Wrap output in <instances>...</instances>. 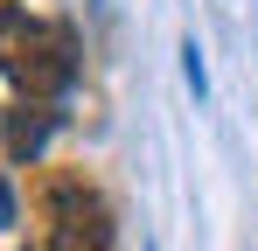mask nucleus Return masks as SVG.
I'll use <instances>...</instances> for the list:
<instances>
[{
  "mask_svg": "<svg viewBox=\"0 0 258 251\" xmlns=\"http://www.w3.org/2000/svg\"><path fill=\"white\" fill-rule=\"evenodd\" d=\"M56 133V112H42V105H21L14 119H7V154L21 161V154H42V140Z\"/></svg>",
  "mask_w": 258,
  "mask_h": 251,
  "instance_id": "7ed1b4c3",
  "label": "nucleus"
},
{
  "mask_svg": "<svg viewBox=\"0 0 258 251\" xmlns=\"http://www.w3.org/2000/svg\"><path fill=\"white\" fill-rule=\"evenodd\" d=\"M49 251H112V209L84 181L49 189Z\"/></svg>",
  "mask_w": 258,
  "mask_h": 251,
  "instance_id": "f03ea898",
  "label": "nucleus"
},
{
  "mask_svg": "<svg viewBox=\"0 0 258 251\" xmlns=\"http://www.w3.org/2000/svg\"><path fill=\"white\" fill-rule=\"evenodd\" d=\"M0 70L21 84L35 105L63 98L77 84V35L63 21H35V14H7L0 21Z\"/></svg>",
  "mask_w": 258,
  "mask_h": 251,
  "instance_id": "f257e3e1",
  "label": "nucleus"
},
{
  "mask_svg": "<svg viewBox=\"0 0 258 251\" xmlns=\"http://www.w3.org/2000/svg\"><path fill=\"white\" fill-rule=\"evenodd\" d=\"M0 223H14V189L0 181Z\"/></svg>",
  "mask_w": 258,
  "mask_h": 251,
  "instance_id": "39448f33",
  "label": "nucleus"
},
{
  "mask_svg": "<svg viewBox=\"0 0 258 251\" xmlns=\"http://www.w3.org/2000/svg\"><path fill=\"white\" fill-rule=\"evenodd\" d=\"M181 70H188V91H196V98L210 91V77H203V49H196V42H181Z\"/></svg>",
  "mask_w": 258,
  "mask_h": 251,
  "instance_id": "20e7f679",
  "label": "nucleus"
}]
</instances>
